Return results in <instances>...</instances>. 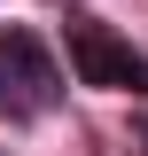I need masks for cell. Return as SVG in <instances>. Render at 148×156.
<instances>
[{"label": "cell", "mask_w": 148, "mask_h": 156, "mask_svg": "<svg viewBox=\"0 0 148 156\" xmlns=\"http://www.w3.org/2000/svg\"><path fill=\"white\" fill-rule=\"evenodd\" d=\"M62 47H70V78L78 86H101V94H148V55L132 39H117L101 16L70 8L62 16Z\"/></svg>", "instance_id": "cell-1"}, {"label": "cell", "mask_w": 148, "mask_h": 156, "mask_svg": "<svg viewBox=\"0 0 148 156\" xmlns=\"http://www.w3.org/2000/svg\"><path fill=\"white\" fill-rule=\"evenodd\" d=\"M62 101V70L55 55H47V39L23 31V23H8L0 31V117L8 125H31V117H47Z\"/></svg>", "instance_id": "cell-2"}, {"label": "cell", "mask_w": 148, "mask_h": 156, "mask_svg": "<svg viewBox=\"0 0 148 156\" xmlns=\"http://www.w3.org/2000/svg\"><path fill=\"white\" fill-rule=\"evenodd\" d=\"M140 148H148V125H140Z\"/></svg>", "instance_id": "cell-3"}]
</instances>
